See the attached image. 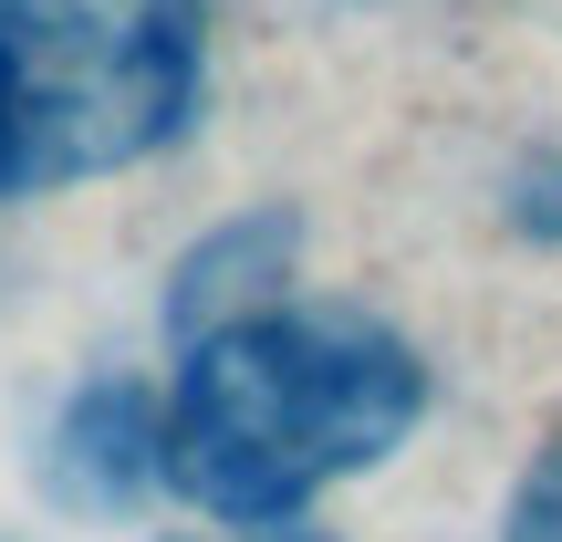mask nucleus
I'll use <instances>...</instances> for the list:
<instances>
[{"instance_id":"f257e3e1","label":"nucleus","mask_w":562,"mask_h":542,"mask_svg":"<svg viewBox=\"0 0 562 542\" xmlns=\"http://www.w3.org/2000/svg\"><path fill=\"white\" fill-rule=\"evenodd\" d=\"M427 418V365L355 302H261L188 334L167 397V480L229 532H281L334 480L396 460Z\"/></svg>"},{"instance_id":"f03ea898","label":"nucleus","mask_w":562,"mask_h":542,"mask_svg":"<svg viewBox=\"0 0 562 542\" xmlns=\"http://www.w3.org/2000/svg\"><path fill=\"white\" fill-rule=\"evenodd\" d=\"M199 115V0H0V199L157 157Z\"/></svg>"},{"instance_id":"7ed1b4c3","label":"nucleus","mask_w":562,"mask_h":542,"mask_svg":"<svg viewBox=\"0 0 562 542\" xmlns=\"http://www.w3.org/2000/svg\"><path fill=\"white\" fill-rule=\"evenodd\" d=\"M167 480V407L136 376H94L74 386V407L42 439V490H53L74 522H115L146 490Z\"/></svg>"},{"instance_id":"20e7f679","label":"nucleus","mask_w":562,"mask_h":542,"mask_svg":"<svg viewBox=\"0 0 562 542\" xmlns=\"http://www.w3.org/2000/svg\"><path fill=\"white\" fill-rule=\"evenodd\" d=\"M281 272H292V220L281 209H261V220H229L220 241H199L178 262V292H167V323L188 334H209V323L229 313H261V302H281Z\"/></svg>"},{"instance_id":"39448f33","label":"nucleus","mask_w":562,"mask_h":542,"mask_svg":"<svg viewBox=\"0 0 562 542\" xmlns=\"http://www.w3.org/2000/svg\"><path fill=\"white\" fill-rule=\"evenodd\" d=\"M501 542H562V418L542 428V449H531V469L510 480Z\"/></svg>"},{"instance_id":"423d86ee","label":"nucleus","mask_w":562,"mask_h":542,"mask_svg":"<svg viewBox=\"0 0 562 542\" xmlns=\"http://www.w3.org/2000/svg\"><path fill=\"white\" fill-rule=\"evenodd\" d=\"M531 220H542V230H562V188H542V199H531Z\"/></svg>"},{"instance_id":"0eeeda50","label":"nucleus","mask_w":562,"mask_h":542,"mask_svg":"<svg viewBox=\"0 0 562 542\" xmlns=\"http://www.w3.org/2000/svg\"><path fill=\"white\" fill-rule=\"evenodd\" d=\"M188 542H209V532H188Z\"/></svg>"}]
</instances>
